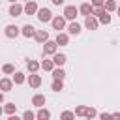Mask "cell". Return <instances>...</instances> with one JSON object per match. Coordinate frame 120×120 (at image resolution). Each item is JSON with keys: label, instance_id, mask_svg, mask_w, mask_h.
I'll return each instance as SVG.
<instances>
[{"label": "cell", "instance_id": "cell-27", "mask_svg": "<svg viewBox=\"0 0 120 120\" xmlns=\"http://www.w3.org/2000/svg\"><path fill=\"white\" fill-rule=\"evenodd\" d=\"M4 111H6L8 114H15V111H17V105H15V103H6Z\"/></svg>", "mask_w": 120, "mask_h": 120}, {"label": "cell", "instance_id": "cell-9", "mask_svg": "<svg viewBox=\"0 0 120 120\" xmlns=\"http://www.w3.org/2000/svg\"><path fill=\"white\" fill-rule=\"evenodd\" d=\"M19 34H21V30H19L15 24H8V26H6V36H8V38H17Z\"/></svg>", "mask_w": 120, "mask_h": 120}, {"label": "cell", "instance_id": "cell-29", "mask_svg": "<svg viewBox=\"0 0 120 120\" xmlns=\"http://www.w3.org/2000/svg\"><path fill=\"white\" fill-rule=\"evenodd\" d=\"M52 90H54V92H60V90H64V82L54 79V81H52Z\"/></svg>", "mask_w": 120, "mask_h": 120}, {"label": "cell", "instance_id": "cell-8", "mask_svg": "<svg viewBox=\"0 0 120 120\" xmlns=\"http://www.w3.org/2000/svg\"><path fill=\"white\" fill-rule=\"evenodd\" d=\"M36 32H38V30H36L32 24H24V26H22V30H21V34H22L24 38H34V36H36Z\"/></svg>", "mask_w": 120, "mask_h": 120}, {"label": "cell", "instance_id": "cell-19", "mask_svg": "<svg viewBox=\"0 0 120 120\" xmlns=\"http://www.w3.org/2000/svg\"><path fill=\"white\" fill-rule=\"evenodd\" d=\"M52 77H54L56 81H64V77H66V71H64L62 68H58V69H52Z\"/></svg>", "mask_w": 120, "mask_h": 120}, {"label": "cell", "instance_id": "cell-15", "mask_svg": "<svg viewBox=\"0 0 120 120\" xmlns=\"http://www.w3.org/2000/svg\"><path fill=\"white\" fill-rule=\"evenodd\" d=\"M79 11L84 15V17H88V15H92V4H88V2H84V4H81V8H79Z\"/></svg>", "mask_w": 120, "mask_h": 120}, {"label": "cell", "instance_id": "cell-6", "mask_svg": "<svg viewBox=\"0 0 120 120\" xmlns=\"http://www.w3.org/2000/svg\"><path fill=\"white\" fill-rule=\"evenodd\" d=\"M98 24H99V21L94 19L92 15H88V17L84 19V26H86L88 30H98Z\"/></svg>", "mask_w": 120, "mask_h": 120}, {"label": "cell", "instance_id": "cell-30", "mask_svg": "<svg viewBox=\"0 0 120 120\" xmlns=\"http://www.w3.org/2000/svg\"><path fill=\"white\" fill-rule=\"evenodd\" d=\"M2 71L9 75V73H15V68H13L11 64H4V66H2Z\"/></svg>", "mask_w": 120, "mask_h": 120}, {"label": "cell", "instance_id": "cell-32", "mask_svg": "<svg viewBox=\"0 0 120 120\" xmlns=\"http://www.w3.org/2000/svg\"><path fill=\"white\" fill-rule=\"evenodd\" d=\"M94 116H96V109H94V107H88V112H86V118H88V120H92Z\"/></svg>", "mask_w": 120, "mask_h": 120}, {"label": "cell", "instance_id": "cell-36", "mask_svg": "<svg viewBox=\"0 0 120 120\" xmlns=\"http://www.w3.org/2000/svg\"><path fill=\"white\" fill-rule=\"evenodd\" d=\"M8 120H21V118H19L17 114H9V118H8Z\"/></svg>", "mask_w": 120, "mask_h": 120}, {"label": "cell", "instance_id": "cell-13", "mask_svg": "<svg viewBox=\"0 0 120 120\" xmlns=\"http://www.w3.org/2000/svg\"><path fill=\"white\" fill-rule=\"evenodd\" d=\"M32 105H36V107H43V105H45V96H43V94H36V96L32 98Z\"/></svg>", "mask_w": 120, "mask_h": 120}, {"label": "cell", "instance_id": "cell-4", "mask_svg": "<svg viewBox=\"0 0 120 120\" xmlns=\"http://www.w3.org/2000/svg\"><path fill=\"white\" fill-rule=\"evenodd\" d=\"M56 41H45L43 45V54H56Z\"/></svg>", "mask_w": 120, "mask_h": 120}, {"label": "cell", "instance_id": "cell-20", "mask_svg": "<svg viewBox=\"0 0 120 120\" xmlns=\"http://www.w3.org/2000/svg\"><path fill=\"white\" fill-rule=\"evenodd\" d=\"M103 6H105V11H114V9L118 8L114 0H105V4H103Z\"/></svg>", "mask_w": 120, "mask_h": 120}, {"label": "cell", "instance_id": "cell-5", "mask_svg": "<svg viewBox=\"0 0 120 120\" xmlns=\"http://www.w3.org/2000/svg\"><path fill=\"white\" fill-rule=\"evenodd\" d=\"M51 22H52V28H54V30H58V32L66 26V19H64V17H60V15H58V17H52V21H51Z\"/></svg>", "mask_w": 120, "mask_h": 120}, {"label": "cell", "instance_id": "cell-17", "mask_svg": "<svg viewBox=\"0 0 120 120\" xmlns=\"http://www.w3.org/2000/svg\"><path fill=\"white\" fill-rule=\"evenodd\" d=\"M56 45H68V41H69V38H68V34H60L58 32V36H56Z\"/></svg>", "mask_w": 120, "mask_h": 120}, {"label": "cell", "instance_id": "cell-14", "mask_svg": "<svg viewBox=\"0 0 120 120\" xmlns=\"http://www.w3.org/2000/svg\"><path fill=\"white\" fill-rule=\"evenodd\" d=\"M36 118H38V120H49V118H51V112H49L45 107H39V111H38Z\"/></svg>", "mask_w": 120, "mask_h": 120}, {"label": "cell", "instance_id": "cell-26", "mask_svg": "<svg viewBox=\"0 0 120 120\" xmlns=\"http://www.w3.org/2000/svg\"><path fill=\"white\" fill-rule=\"evenodd\" d=\"M60 120H75V112H71V111H64V112L60 114Z\"/></svg>", "mask_w": 120, "mask_h": 120}, {"label": "cell", "instance_id": "cell-39", "mask_svg": "<svg viewBox=\"0 0 120 120\" xmlns=\"http://www.w3.org/2000/svg\"><path fill=\"white\" fill-rule=\"evenodd\" d=\"M116 11H118V15H120V6H118V8H116Z\"/></svg>", "mask_w": 120, "mask_h": 120}, {"label": "cell", "instance_id": "cell-24", "mask_svg": "<svg viewBox=\"0 0 120 120\" xmlns=\"http://www.w3.org/2000/svg\"><path fill=\"white\" fill-rule=\"evenodd\" d=\"M105 13V6H92V15H103Z\"/></svg>", "mask_w": 120, "mask_h": 120}, {"label": "cell", "instance_id": "cell-37", "mask_svg": "<svg viewBox=\"0 0 120 120\" xmlns=\"http://www.w3.org/2000/svg\"><path fill=\"white\" fill-rule=\"evenodd\" d=\"M112 120H120V112H114L112 114Z\"/></svg>", "mask_w": 120, "mask_h": 120}, {"label": "cell", "instance_id": "cell-11", "mask_svg": "<svg viewBox=\"0 0 120 120\" xmlns=\"http://www.w3.org/2000/svg\"><path fill=\"white\" fill-rule=\"evenodd\" d=\"M28 84H30L32 88H38V86L41 84V77H39V75H36V73H32V75L28 77Z\"/></svg>", "mask_w": 120, "mask_h": 120}, {"label": "cell", "instance_id": "cell-38", "mask_svg": "<svg viewBox=\"0 0 120 120\" xmlns=\"http://www.w3.org/2000/svg\"><path fill=\"white\" fill-rule=\"evenodd\" d=\"M4 101V92H0V103Z\"/></svg>", "mask_w": 120, "mask_h": 120}, {"label": "cell", "instance_id": "cell-3", "mask_svg": "<svg viewBox=\"0 0 120 120\" xmlns=\"http://www.w3.org/2000/svg\"><path fill=\"white\" fill-rule=\"evenodd\" d=\"M38 9H39V8H38V4H36L34 0H28V2L24 4V13H26V15H34V13H38Z\"/></svg>", "mask_w": 120, "mask_h": 120}, {"label": "cell", "instance_id": "cell-23", "mask_svg": "<svg viewBox=\"0 0 120 120\" xmlns=\"http://www.w3.org/2000/svg\"><path fill=\"white\" fill-rule=\"evenodd\" d=\"M24 81H26V77H24L21 71H17V73L13 75V82H15V84H22Z\"/></svg>", "mask_w": 120, "mask_h": 120}, {"label": "cell", "instance_id": "cell-31", "mask_svg": "<svg viewBox=\"0 0 120 120\" xmlns=\"http://www.w3.org/2000/svg\"><path fill=\"white\" fill-rule=\"evenodd\" d=\"M36 118V114L32 112V111H24V114H22V120H34Z\"/></svg>", "mask_w": 120, "mask_h": 120}, {"label": "cell", "instance_id": "cell-16", "mask_svg": "<svg viewBox=\"0 0 120 120\" xmlns=\"http://www.w3.org/2000/svg\"><path fill=\"white\" fill-rule=\"evenodd\" d=\"M52 62H54V66H64L66 64V54H52Z\"/></svg>", "mask_w": 120, "mask_h": 120}, {"label": "cell", "instance_id": "cell-12", "mask_svg": "<svg viewBox=\"0 0 120 120\" xmlns=\"http://www.w3.org/2000/svg\"><path fill=\"white\" fill-rule=\"evenodd\" d=\"M11 86H13V81H9V79H0V90H2V92H9Z\"/></svg>", "mask_w": 120, "mask_h": 120}, {"label": "cell", "instance_id": "cell-25", "mask_svg": "<svg viewBox=\"0 0 120 120\" xmlns=\"http://www.w3.org/2000/svg\"><path fill=\"white\" fill-rule=\"evenodd\" d=\"M86 112H88V107H86V105H79V107L75 109V114H77V116H86Z\"/></svg>", "mask_w": 120, "mask_h": 120}, {"label": "cell", "instance_id": "cell-2", "mask_svg": "<svg viewBox=\"0 0 120 120\" xmlns=\"http://www.w3.org/2000/svg\"><path fill=\"white\" fill-rule=\"evenodd\" d=\"M77 13H79V9H77L75 6H66V8H64V19L73 21V19L77 17Z\"/></svg>", "mask_w": 120, "mask_h": 120}, {"label": "cell", "instance_id": "cell-35", "mask_svg": "<svg viewBox=\"0 0 120 120\" xmlns=\"http://www.w3.org/2000/svg\"><path fill=\"white\" fill-rule=\"evenodd\" d=\"M51 2H52L54 6H62V4H64V0H51Z\"/></svg>", "mask_w": 120, "mask_h": 120}, {"label": "cell", "instance_id": "cell-40", "mask_svg": "<svg viewBox=\"0 0 120 120\" xmlns=\"http://www.w3.org/2000/svg\"><path fill=\"white\" fill-rule=\"evenodd\" d=\"M9 2H11V4H15V2H17V0H9Z\"/></svg>", "mask_w": 120, "mask_h": 120}, {"label": "cell", "instance_id": "cell-10", "mask_svg": "<svg viewBox=\"0 0 120 120\" xmlns=\"http://www.w3.org/2000/svg\"><path fill=\"white\" fill-rule=\"evenodd\" d=\"M34 38H36L38 43H45V41H49V32H45V30H38Z\"/></svg>", "mask_w": 120, "mask_h": 120}, {"label": "cell", "instance_id": "cell-33", "mask_svg": "<svg viewBox=\"0 0 120 120\" xmlns=\"http://www.w3.org/2000/svg\"><path fill=\"white\" fill-rule=\"evenodd\" d=\"M99 118H101V120H112V114H107V112H101V114H99Z\"/></svg>", "mask_w": 120, "mask_h": 120}, {"label": "cell", "instance_id": "cell-34", "mask_svg": "<svg viewBox=\"0 0 120 120\" xmlns=\"http://www.w3.org/2000/svg\"><path fill=\"white\" fill-rule=\"evenodd\" d=\"M105 0H92V6H103Z\"/></svg>", "mask_w": 120, "mask_h": 120}, {"label": "cell", "instance_id": "cell-1", "mask_svg": "<svg viewBox=\"0 0 120 120\" xmlns=\"http://www.w3.org/2000/svg\"><path fill=\"white\" fill-rule=\"evenodd\" d=\"M38 21H41V22H49V21H52V13H51V9H47V8H39V9H38Z\"/></svg>", "mask_w": 120, "mask_h": 120}, {"label": "cell", "instance_id": "cell-21", "mask_svg": "<svg viewBox=\"0 0 120 120\" xmlns=\"http://www.w3.org/2000/svg\"><path fill=\"white\" fill-rule=\"evenodd\" d=\"M68 30H69V34H73V36H77V34L81 32V24H79V22H71Z\"/></svg>", "mask_w": 120, "mask_h": 120}, {"label": "cell", "instance_id": "cell-18", "mask_svg": "<svg viewBox=\"0 0 120 120\" xmlns=\"http://www.w3.org/2000/svg\"><path fill=\"white\" fill-rule=\"evenodd\" d=\"M26 68H28V71H32V73H36L39 68H41V64L39 62H36V60H28V64H26Z\"/></svg>", "mask_w": 120, "mask_h": 120}, {"label": "cell", "instance_id": "cell-7", "mask_svg": "<svg viewBox=\"0 0 120 120\" xmlns=\"http://www.w3.org/2000/svg\"><path fill=\"white\" fill-rule=\"evenodd\" d=\"M22 11H24V8H22L21 4H17V2L9 6V15H11V17H19Z\"/></svg>", "mask_w": 120, "mask_h": 120}, {"label": "cell", "instance_id": "cell-22", "mask_svg": "<svg viewBox=\"0 0 120 120\" xmlns=\"http://www.w3.org/2000/svg\"><path fill=\"white\" fill-rule=\"evenodd\" d=\"M52 68H54V62H52V60H43V62H41V69L52 71Z\"/></svg>", "mask_w": 120, "mask_h": 120}, {"label": "cell", "instance_id": "cell-41", "mask_svg": "<svg viewBox=\"0 0 120 120\" xmlns=\"http://www.w3.org/2000/svg\"><path fill=\"white\" fill-rule=\"evenodd\" d=\"M2 112H4V109H2V107H0V114H2Z\"/></svg>", "mask_w": 120, "mask_h": 120}, {"label": "cell", "instance_id": "cell-28", "mask_svg": "<svg viewBox=\"0 0 120 120\" xmlns=\"http://www.w3.org/2000/svg\"><path fill=\"white\" fill-rule=\"evenodd\" d=\"M99 22H101V24H109V22H111V15H109V11H105L103 15H99Z\"/></svg>", "mask_w": 120, "mask_h": 120}]
</instances>
